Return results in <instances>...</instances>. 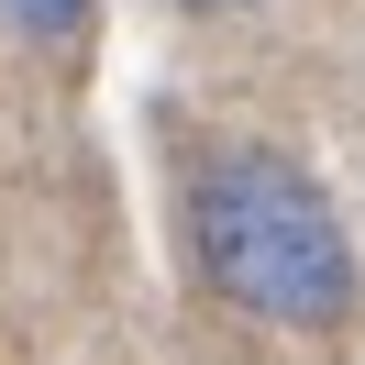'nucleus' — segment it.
Segmentation results:
<instances>
[{
    "mask_svg": "<svg viewBox=\"0 0 365 365\" xmlns=\"http://www.w3.org/2000/svg\"><path fill=\"white\" fill-rule=\"evenodd\" d=\"M188 11H232V0H188Z\"/></svg>",
    "mask_w": 365,
    "mask_h": 365,
    "instance_id": "3",
    "label": "nucleus"
},
{
    "mask_svg": "<svg viewBox=\"0 0 365 365\" xmlns=\"http://www.w3.org/2000/svg\"><path fill=\"white\" fill-rule=\"evenodd\" d=\"M89 0H0V23H23V34H67Z\"/></svg>",
    "mask_w": 365,
    "mask_h": 365,
    "instance_id": "2",
    "label": "nucleus"
},
{
    "mask_svg": "<svg viewBox=\"0 0 365 365\" xmlns=\"http://www.w3.org/2000/svg\"><path fill=\"white\" fill-rule=\"evenodd\" d=\"M188 232H200L210 288L244 299V310H266V321L321 332V321L354 310V244H343L332 200L288 155H222L188 188Z\"/></svg>",
    "mask_w": 365,
    "mask_h": 365,
    "instance_id": "1",
    "label": "nucleus"
}]
</instances>
